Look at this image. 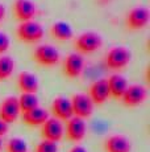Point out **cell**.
Returning <instances> with one entry per match:
<instances>
[{"label": "cell", "mask_w": 150, "mask_h": 152, "mask_svg": "<svg viewBox=\"0 0 150 152\" xmlns=\"http://www.w3.org/2000/svg\"><path fill=\"white\" fill-rule=\"evenodd\" d=\"M132 60L131 50L125 46H112L105 53L104 64L111 70H121L129 65Z\"/></svg>", "instance_id": "cell-1"}, {"label": "cell", "mask_w": 150, "mask_h": 152, "mask_svg": "<svg viewBox=\"0 0 150 152\" xmlns=\"http://www.w3.org/2000/svg\"><path fill=\"white\" fill-rule=\"evenodd\" d=\"M16 33L17 37L20 39V41L34 44L42 40V37H44V27L36 20H29V21L20 23Z\"/></svg>", "instance_id": "cell-2"}, {"label": "cell", "mask_w": 150, "mask_h": 152, "mask_svg": "<svg viewBox=\"0 0 150 152\" xmlns=\"http://www.w3.org/2000/svg\"><path fill=\"white\" fill-rule=\"evenodd\" d=\"M103 46V39L96 32H83L75 40V48L79 54H91Z\"/></svg>", "instance_id": "cell-3"}, {"label": "cell", "mask_w": 150, "mask_h": 152, "mask_svg": "<svg viewBox=\"0 0 150 152\" xmlns=\"http://www.w3.org/2000/svg\"><path fill=\"white\" fill-rule=\"evenodd\" d=\"M34 61L41 66H54L59 62L61 54L56 46L50 44H42L34 49Z\"/></svg>", "instance_id": "cell-4"}, {"label": "cell", "mask_w": 150, "mask_h": 152, "mask_svg": "<svg viewBox=\"0 0 150 152\" xmlns=\"http://www.w3.org/2000/svg\"><path fill=\"white\" fill-rule=\"evenodd\" d=\"M71 102V107H73V114L74 116H78V118L82 119H87L90 118L94 113V106L91 98L88 97V94H84V93H76V94L73 95V98L70 99Z\"/></svg>", "instance_id": "cell-5"}, {"label": "cell", "mask_w": 150, "mask_h": 152, "mask_svg": "<svg viewBox=\"0 0 150 152\" xmlns=\"http://www.w3.org/2000/svg\"><path fill=\"white\" fill-rule=\"evenodd\" d=\"M148 98V90L145 86L140 83H133V85H128L125 93L121 97V101L125 106L128 107H136L142 104Z\"/></svg>", "instance_id": "cell-6"}, {"label": "cell", "mask_w": 150, "mask_h": 152, "mask_svg": "<svg viewBox=\"0 0 150 152\" xmlns=\"http://www.w3.org/2000/svg\"><path fill=\"white\" fill-rule=\"evenodd\" d=\"M150 12L146 7H134L126 13L125 24L129 29L138 31V29L145 28L149 24Z\"/></svg>", "instance_id": "cell-7"}, {"label": "cell", "mask_w": 150, "mask_h": 152, "mask_svg": "<svg viewBox=\"0 0 150 152\" xmlns=\"http://www.w3.org/2000/svg\"><path fill=\"white\" fill-rule=\"evenodd\" d=\"M20 113L21 111H20L17 97H13V95L7 97L0 104V121L5 122L7 124L16 122Z\"/></svg>", "instance_id": "cell-8"}, {"label": "cell", "mask_w": 150, "mask_h": 152, "mask_svg": "<svg viewBox=\"0 0 150 152\" xmlns=\"http://www.w3.org/2000/svg\"><path fill=\"white\" fill-rule=\"evenodd\" d=\"M41 134L45 140H50V142L58 143L62 140L65 135V127L61 121L56 118H49L44 124L41 126Z\"/></svg>", "instance_id": "cell-9"}, {"label": "cell", "mask_w": 150, "mask_h": 152, "mask_svg": "<svg viewBox=\"0 0 150 152\" xmlns=\"http://www.w3.org/2000/svg\"><path fill=\"white\" fill-rule=\"evenodd\" d=\"M86 132H87V124L86 121L82 118H78V116H73L67 121L66 124V135H67L69 140L71 142H80V140L84 139Z\"/></svg>", "instance_id": "cell-10"}, {"label": "cell", "mask_w": 150, "mask_h": 152, "mask_svg": "<svg viewBox=\"0 0 150 152\" xmlns=\"http://www.w3.org/2000/svg\"><path fill=\"white\" fill-rule=\"evenodd\" d=\"M84 69V58L79 53H70L63 61V72L69 78H76Z\"/></svg>", "instance_id": "cell-11"}, {"label": "cell", "mask_w": 150, "mask_h": 152, "mask_svg": "<svg viewBox=\"0 0 150 152\" xmlns=\"http://www.w3.org/2000/svg\"><path fill=\"white\" fill-rule=\"evenodd\" d=\"M51 114L53 118L58 119V121H69L73 118V107H71V102L66 97H57L51 102Z\"/></svg>", "instance_id": "cell-12"}, {"label": "cell", "mask_w": 150, "mask_h": 152, "mask_svg": "<svg viewBox=\"0 0 150 152\" xmlns=\"http://www.w3.org/2000/svg\"><path fill=\"white\" fill-rule=\"evenodd\" d=\"M13 11L20 23L33 20L37 13V5L32 0H15L13 3Z\"/></svg>", "instance_id": "cell-13"}, {"label": "cell", "mask_w": 150, "mask_h": 152, "mask_svg": "<svg viewBox=\"0 0 150 152\" xmlns=\"http://www.w3.org/2000/svg\"><path fill=\"white\" fill-rule=\"evenodd\" d=\"M88 97L91 98L94 104H103L107 99L111 97L109 95L108 83H107L105 78L97 80L91 83L90 90H88Z\"/></svg>", "instance_id": "cell-14"}, {"label": "cell", "mask_w": 150, "mask_h": 152, "mask_svg": "<svg viewBox=\"0 0 150 152\" xmlns=\"http://www.w3.org/2000/svg\"><path fill=\"white\" fill-rule=\"evenodd\" d=\"M105 152H131L132 143L124 135H111L104 140Z\"/></svg>", "instance_id": "cell-15"}, {"label": "cell", "mask_w": 150, "mask_h": 152, "mask_svg": "<svg viewBox=\"0 0 150 152\" xmlns=\"http://www.w3.org/2000/svg\"><path fill=\"white\" fill-rule=\"evenodd\" d=\"M107 83H108V89H109V95H112L116 99H121L123 94L125 93L126 87H128V81L124 75L115 73L111 74L107 78Z\"/></svg>", "instance_id": "cell-16"}, {"label": "cell", "mask_w": 150, "mask_h": 152, "mask_svg": "<svg viewBox=\"0 0 150 152\" xmlns=\"http://www.w3.org/2000/svg\"><path fill=\"white\" fill-rule=\"evenodd\" d=\"M49 119V113L42 107H36V109L22 113V121L25 124L30 126V127H38L42 126Z\"/></svg>", "instance_id": "cell-17"}, {"label": "cell", "mask_w": 150, "mask_h": 152, "mask_svg": "<svg viewBox=\"0 0 150 152\" xmlns=\"http://www.w3.org/2000/svg\"><path fill=\"white\" fill-rule=\"evenodd\" d=\"M17 85H19V89L22 93H32V94H36L37 90H38V78L30 72H21L17 77Z\"/></svg>", "instance_id": "cell-18"}, {"label": "cell", "mask_w": 150, "mask_h": 152, "mask_svg": "<svg viewBox=\"0 0 150 152\" xmlns=\"http://www.w3.org/2000/svg\"><path fill=\"white\" fill-rule=\"evenodd\" d=\"M50 33L54 39L59 40V41L70 40V39H73V36H74V31H73V28H71V25L65 21H57V23H54V24H51Z\"/></svg>", "instance_id": "cell-19"}, {"label": "cell", "mask_w": 150, "mask_h": 152, "mask_svg": "<svg viewBox=\"0 0 150 152\" xmlns=\"http://www.w3.org/2000/svg\"><path fill=\"white\" fill-rule=\"evenodd\" d=\"M19 106H20V111L21 113H27L36 107H38V97L36 94H32V93H21L19 98Z\"/></svg>", "instance_id": "cell-20"}, {"label": "cell", "mask_w": 150, "mask_h": 152, "mask_svg": "<svg viewBox=\"0 0 150 152\" xmlns=\"http://www.w3.org/2000/svg\"><path fill=\"white\" fill-rule=\"evenodd\" d=\"M15 70V61L9 56H0V81L8 80Z\"/></svg>", "instance_id": "cell-21"}, {"label": "cell", "mask_w": 150, "mask_h": 152, "mask_svg": "<svg viewBox=\"0 0 150 152\" xmlns=\"http://www.w3.org/2000/svg\"><path fill=\"white\" fill-rule=\"evenodd\" d=\"M7 152H28V144L24 139L12 138L7 143Z\"/></svg>", "instance_id": "cell-22"}, {"label": "cell", "mask_w": 150, "mask_h": 152, "mask_svg": "<svg viewBox=\"0 0 150 152\" xmlns=\"http://www.w3.org/2000/svg\"><path fill=\"white\" fill-rule=\"evenodd\" d=\"M36 152H58V145H57V143L44 139L37 144Z\"/></svg>", "instance_id": "cell-23"}, {"label": "cell", "mask_w": 150, "mask_h": 152, "mask_svg": "<svg viewBox=\"0 0 150 152\" xmlns=\"http://www.w3.org/2000/svg\"><path fill=\"white\" fill-rule=\"evenodd\" d=\"M11 45V39L7 33L0 32V56H4L5 52L9 49Z\"/></svg>", "instance_id": "cell-24"}, {"label": "cell", "mask_w": 150, "mask_h": 152, "mask_svg": "<svg viewBox=\"0 0 150 152\" xmlns=\"http://www.w3.org/2000/svg\"><path fill=\"white\" fill-rule=\"evenodd\" d=\"M7 132H8V124L5 123V122L0 121V138L4 136Z\"/></svg>", "instance_id": "cell-25"}, {"label": "cell", "mask_w": 150, "mask_h": 152, "mask_svg": "<svg viewBox=\"0 0 150 152\" xmlns=\"http://www.w3.org/2000/svg\"><path fill=\"white\" fill-rule=\"evenodd\" d=\"M70 152H87V150L84 147H82V145H74L70 150Z\"/></svg>", "instance_id": "cell-26"}, {"label": "cell", "mask_w": 150, "mask_h": 152, "mask_svg": "<svg viewBox=\"0 0 150 152\" xmlns=\"http://www.w3.org/2000/svg\"><path fill=\"white\" fill-rule=\"evenodd\" d=\"M4 16H5V7L0 3V23H1V20L4 19Z\"/></svg>", "instance_id": "cell-27"}, {"label": "cell", "mask_w": 150, "mask_h": 152, "mask_svg": "<svg viewBox=\"0 0 150 152\" xmlns=\"http://www.w3.org/2000/svg\"><path fill=\"white\" fill-rule=\"evenodd\" d=\"M1 148H3V140L0 138V151H1Z\"/></svg>", "instance_id": "cell-28"}]
</instances>
